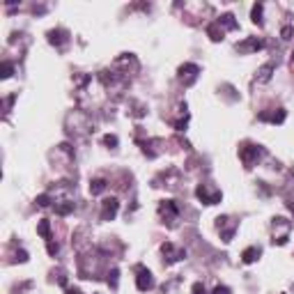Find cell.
Instances as JSON below:
<instances>
[{"mask_svg": "<svg viewBox=\"0 0 294 294\" xmlns=\"http://www.w3.org/2000/svg\"><path fill=\"white\" fill-rule=\"evenodd\" d=\"M292 33H294V30H292V28H290V26H287V28H283V39H290V37H292Z\"/></svg>", "mask_w": 294, "mask_h": 294, "instance_id": "obj_27", "label": "cell"}, {"mask_svg": "<svg viewBox=\"0 0 294 294\" xmlns=\"http://www.w3.org/2000/svg\"><path fill=\"white\" fill-rule=\"evenodd\" d=\"M239 53H255V51H262L264 49V39H260V37H248V39H244L234 46Z\"/></svg>", "mask_w": 294, "mask_h": 294, "instance_id": "obj_9", "label": "cell"}, {"mask_svg": "<svg viewBox=\"0 0 294 294\" xmlns=\"http://www.w3.org/2000/svg\"><path fill=\"white\" fill-rule=\"evenodd\" d=\"M117 276H120V271H117V269H111V271H108V285H111L113 290L117 287Z\"/></svg>", "mask_w": 294, "mask_h": 294, "instance_id": "obj_22", "label": "cell"}, {"mask_svg": "<svg viewBox=\"0 0 294 294\" xmlns=\"http://www.w3.org/2000/svg\"><path fill=\"white\" fill-rule=\"evenodd\" d=\"M67 42H69V33H67V30H62V28L49 30V44H53L55 49H62Z\"/></svg>", "mask_w": 294, "mask_h": 294, "instance_id": "obj_12", "label": "cell"}, {"mask_svg": "<svg viewBox=\"0 0 294 294\" xmlns=\"http://www.w3.org/2000/svg\"><path fill=\"white\" fill-rule=\"evenodd\" d=\"M106 186H108V182L101 180V177H99V180H92V182H90V193H92V196H101L106 191Z\"/></svg>", "mask_w": 294, "mask_h": 294, "instance_id": "obj_18", "label": "cell"}, {"mask_svg": "<svg viewBox=\"0 0 294 294\" xmlns=\"http://www.w3.org/2000/svg\"><path fill=\"white\" fill-rule=\"evenodd\" d=\"M104 145H108V147H117V136H104Z\"/></svg>", "mask_w": 294, "mask_h": 294, "instance_id": "obj_24", "label": "cell"}, {"mask_svg": "<svg viewBox=\"0 0 294 294\" xmlns=\"http://www.w3.org/2000/svg\"><path fill=\"white\" fill-rule=\"evenodd\" d=\"M212 294H232V292H230V287H228V285H216Z\"/></svg>", "mask_w": 294, "mask_h": 294, "instance_id": "obj_25", "label": "cell"}, {"mask_svg": "<svg viewBox=\"0 0 294 294\" xmlns=\"http://www.w3.org/2000/svg\"><path fill=\"white\" fill-rule=\"evenodd\" d=\"M198 74H200V67L198 65H193V62H186V65L180 67V81H182L186 87L193 85V83L198 81Z\"/></svg>", "mask_w": 294, "mask_h": 294, "instance_id": "obj_6", "label": "cell"}, {"mask_svg": "<svg viewBox=\"0 0 294 294\" xmlns=\"http://www.w3.org/2000/svg\"><path fill=\"white\" fill-rule=\"evenodd\" d=\"M207 35L212 37V42H221V39H223V28L218 26V21H214V23L207 28Z\"/></svg>", "mask_w": 294, "mask_h": 294, "instance_id": "obj_19", "label": "cell"}, {"mask_svg": "<svg viewBox=\"0 0 294 294\" xmlns=\"http://www.w3.org/2000/svg\"><path fill=\"white\" fill-rule=\"evenodd\" d=\"M260 122H271V124H283L285 122V111L283 108H276V111H262L258 113Z\"/></svg>", "mask_w": 294, "mask_h": 294, "instance_id": "obj_11", "label": "cell"}, {"mask_svg": "<svg viewBox=\"0 0 294 294\" xmlns=\"http://www.w3.org/2000/svg\"><path fill=\"white\" fill-rule=\"evenodd\" d=\"M138 276H136V287H138L140 292H147V290H152L154 287V276H152V271L145 267H138L136 271Z\"/></svg>", "mask_w": 294, "mask_h": 294, "instance_id": "obj_7", "label": "cell"}, {"mask_svg": "<svg viewBox=\"0 0 294 294\" xmlns=\"http://www.w3.org/2000/svg\"><path fill=\"white\" fill-rule=\"evenodd\" d=\"M37 205H39V207H49V205H51V196H49V193L37 196Z\"/></svg>", "mask_w": 294, "mask_h": 294, "instance_id": "obj_23", "label": "cell"}, {"mask_svg": "<svg viewBox=\"0 0 294 294\" xmlns=\"http://www.w3.org/2000/svg\"><path fill=\"white\" fill-rule=\"evenodd\" d=\"M262 9H264V5H262V2H258V5H255V7H253V23H255V26H262V23H264V21H262Z\"/></svg>", "mask_w": 294, "mask_h": 294, "instance_id": "obj_20", "label": "cell"}, {"mask_svg": "<svg viewBox=\"0 0 294 294\" xmlns=\"http://www.w3.org/2000/svg\"><path fill=\"white\" fill-rule=\"evenodd\" d=\"M271 228H274V239H271V242L276 244V246L287 244V239H290V230H292V223H290L287 218L278 216V218H274Z\"/></svg>", "mask_w": 294, "mask_h": 294, "instance_id": "obj_2", "label": "cell"}, {"mask_svg": "<svg viewBox=\"0 0 294 294\" xmlns=\"http://www.w3.org/2000/svg\"><path fill=\"white\" fill-rule=\"evenodd\" d=\"M292 71H294V53H292Z\"/></svg>", "mask_w": 294, "mask_h": 294, "instance_id": "obj_29", "label": "cell"}, {"mask_svg": "<svg viewBox=\"0 0 294 294\" xmlns=\"http://www.w3.org/2000/svg\"><path fill=\"white\" fill-rule=\"evenodd\" d=\"M216 228H218V232H221V239L228 244V242H232V237H234V232H237L239 223L230 216H218L216 218Z\"/></svg>", "mask_w": 294, "mask_h": 294, "instance_id": "obj_4", "label": "cell"}, {"mask_svg": "<svg viewBox=\"0 0 294 294\" xmlns=\"http://www.w3.org/2000/svg\"><path fill=\"white\" fill-rule=\"evenodd\" d=\"M274 67H276L274 62H269V65H264V67H260L255 81H258V83H269V81H271V74H274Z\"/></svg>", "mask_w": 294, "mask_h": 294, "instance_id": "obj_13", "label": "cell"}, {"mask_svg": "<svg viewBox=\"0 0 294 294\" xmlns=\"http://www.w3.org/2000/svg\"><path fill=\"white\" fill-rule=\"evenodd\" d=\"M260 253H262V251H260L258 246H251V248H246V251L242 253V262H244V264H253V262L260 258Z\"/></svg>", "mask_w": 294, "mask_h": 294, "instance_id": "obj_15", "label": "cell"}, {"mask_svg": "<svg viewBox=\"0 0 294 294\" xmlns=\"http://www.w3.org/2000/svg\"><path fill=\"white\" fill-rule=\"evenodd\" d=\"M117 212H120L117 198H106L101 202V221H113V218L117 216Z\"/></svg>", "mask_w": 294, "mask_h": 294, "instance_id": "obj_10", "label": "cell"}, {"mask_svg": "<svg viewBox=\"0 0 294 294\" xmlns=\"http://www.w3.org/2000/svg\"><path fill=\"white\" fill-rule=\"evenodd\" d=\"M161 253L165 255V262H168V264H175V262H180V260L186 258V251H184V248H175L170 242H165L163 246H161Z\"/></svg>", "mask_w": 294, "mask_h": 294, "instance_id": "obj_8", "label": "cell"}, {"mask_svg": "<svg viewBox=\"0 0 294 294\" xmlns=\"http://www.w3.org/2000/svg\"><path fill=\"white\" fill-rule=\"evenodd\" d=\"M67 294H81L78 290H67Z\"/></svg>", "mask_w": 294, "mask_h": 294, "instance_id": "obj_28", "label": "cell"}, {"mask_svg": "<svg viewBox=\"0 0 294 294\" xmlns=\"http://www.w3.org/2000/svg\"><path fill=\"white\" fill-rule=\"evenodd\" d=\"M196 196H198V200L200 202H205V205H218L221 198H223V193H221L214 184H198Z\"/></svg>", "mask_w": 294, "mask_h": 294, "instance_id": "obj_3", "label": "cell"}, {"mask_svg": "<svg viewBox=\"0 0 294 294\" xmlns=\"http://www.w3.org/2000/svg\"><path fill=\"white\" fill-rule=\"evenodd\" d=\"M74 207H76V205H74L71 200H60V202H55V214H58V216H67V214L74 212Z\"/></svg>", "mask_w": 294, "mask_h": 294, "instance_id": "obj_14", "label": "cell"}, {"mask_svg": "<svg viewBox=\"0 0 294 294\" xmlns=\"http://www.w3.org/2000/svg\"><path fill=\"white\" fill-rule=\"evenodd\" d=\"M12 71H14V65H12V62H2V67H0V76L9 78V76H12Z\"/></svg>", "mask_w": 294, "mask_h": 294, "instance_id": "obj_21", "label": "cell"}, {"mask_svg": "<svg viewBox=\"0 0 294 294\" xmlns=\"http://www.w3.org/2000/svg\"><path fill=\"white\" fill-rule=\"evenodd\" d=\"M159 216L170 225L177 221V216H180V207L175 205V200H161V202H159Z\"/></svg>", "mask_w": 294, "mask_h": 294, "instance_id": "obj_5", "label": "cell"}, {"mask_svg": "<svg viewBox=\"0 0 294 294\" xmlns=\"http://www.w3.org/2000/svg\"><path fill=\"white\" fill-rule=\"evenodd\" d=\"M37 232L42 234V237H44V239H46V242H51V239H53V232H51V221H46V218H42V221L37 223Z\"/></svg>", "mask_w": 294, "mask_h": 294, "instance_id": "obj_16", "label": "cell"}, {"mask_svg": "<svg viewBox=\"0 0 294 294\" xmlns=\"http://www.w3.org/2000/svg\"><path fill=\"white\" fill-rule=\"evenodd\" d=\"M193 294H207V290H205L202 283H196V285H193Z\"/></svg>", "mask_w": 294, "mask_h": 294, "instance_id": "obj_26", "label": "cell"}, {"mask_svg": "<svg viewBox=\"0 0 294 294\" xmlns=\"http://www.w3.org/2000/svg\"><path fill=\"white\" fill-rule=\"evenodd\" d=\"M216 21H218V26H221V28H228V30H239V23H237V21H234V16H232V14H223V16H221V18H216Z\"/></svg>", "mask_w": 294, "mask_h": 294, "instance_id": "obj_17", "label": "cell"}, {"mask_svg": "<svg viewBox=\"0 0 294 294\" xmlns=\"http://www.w3.org/2000/svg\"><path fill=\"white\" fill-rule=\"evenodd\" d=\"M264 156V147L255 145V143H244L239 147V159H242L244 168H253V165H258V161Z\"/></svg>", "mask_w": 294, "mask_h": 294, "instance_id": "obj_1", "label": "cell"}]
</instances>
